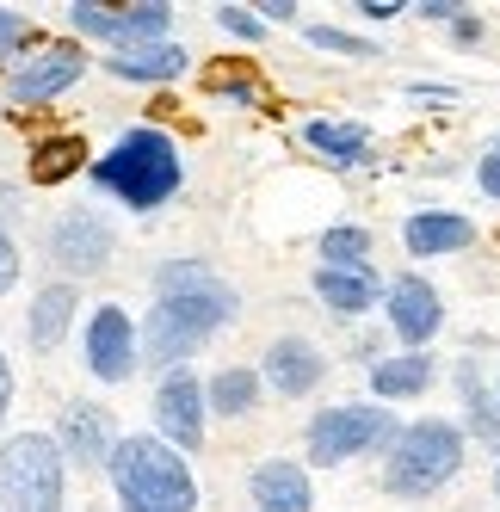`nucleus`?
<instances>
[{
	"mask_svg": "<svg viewBox=\"0 0 500 512\" xmlns=\"http://www.w3.org/2000/svg\"><path fill=\"white\" fill-rule=\"evenodd\" d=\"M235 309H241V297H235L229 278H217V266L167 260L155 272V309L136 327V352L149 364H161V371H173V364H186L217 327H229Z\"/></svg>",
	"mask_w": 500,
	"mask_h": 512,
	"instance_id": "obj_1",
	"label": "nucleus"
},
{
	"mask_svg": "<svg viewBox=\"0 0 500 512\" xmlns=\"http://www.w3.org/2000/svg\"><path fill=\"white\" fill-rule=\"evenodd\" d=\"M93 186L112 192L124 210H161L167 198H180L186 186V161H180V142L155 124H136L124 130L112 149L93 161Z\"/></svg>",
	"mask_w": 500,
	"mask_h": 512,
	"instance_id": "obj_2",
	"label": "nucleus"
},
{
	"mask_svg": "<svg viewBox=\"0 0 500 512\" xmlns=\"http://www.w3.org/2000/svg\"><path fill=\"white\" fill-rule=\"evenodd\" d=\"M105 475H112V494L124 512H198V482L192 463L161 445L155 432H130L105 457Z\"/></svg>",
	"mask_w": 500,
	"mask_h": 512,
	"instance_id": "obj_3",
	"label": "nucleus"
},
{
	"mask_svg": "<svg viewBox=\"0 0 500 512\" xmlns=\"http://www.w3.org/2000/svg\"><path fill=\"white\" fill-rule=\"evenodd\" d=\"M457 469H463V426L426 414V420H414L389 438L383 488L396 500H433L445 482H457Z\"/></svg>",
	"mask_w": 500,
	"mask_h": 512,
	"instance_id": "obj_4",
	"label": "nucleus"
},
{
	"mask_svg": "<svg viewBox=\"0 0 500 512\" xmlns=\"http://www.w3.org/2000/svg\"><path fill=\"white\" fill-rule=\"evenodd\" d=\"M68 463L50 432H13L0 445V512H62Z\"/></svg>",
	"mask_w": 500,
	"mask_h": 512,
	"instance_id": "obj_5",
	"label": "nucleus"
},
{
	"mask_svg": "<svg viewBox=\"0 0 500 512\" xmlns=\"http://www.w3.org/2000/svg\"><path fill=\"white\" fill-rule=\"evenodd\" d=\"M402 426L389 420V408H371V401H340V408H321L309 420V463L334 469V463H352L365 451H389V438Z\"/></svg>",
	"mask_w": 500,
	"mask_h": 512,
	"instance_id": "obj_6",
	"label": "nucleus"
},
{
	"mask_svg": "<svg viewBox=\"0 0 500 512\" xmlns=\"http://www.w3.org/2000/svg\"><path fill=\"white\" fill-rule=\"evenodd\" d=\"M112 247H118L112 223H105L99 210H87V204H81V210H62L56 229H50V260H56L62 284H68V278H93V272H105Z\"/></svg>",
	"mask_w": 500,
	"mask_h": 512,
	"instance_id": "obj_7",
	"label": "nucleus"
},
{
	"mask_svg": "<svg viewBox=\"0 0 500 512\" xmlns=\"http://www.w3.org/2000/svg\"><path fill=\"white\" fill-rule=\"evenodd\" d=\"M81 75H87V50L81 44H38L25 62H13L7 99L13 105H50V99H62L68 87H75Z\"/></svg>",
	"mask_w": 500,
	"mask_h": 512,
	"instance_id": "obj_8",
	"label": "nucleus"
},
{
	"mask_svg": "<svg viewBox=\"0 0 500 512\" xmlns=\"http://www.w3.org/2000/svg\"><path fill=\"white\" fill-rule=\"evenodd\" d=\"M155 438L173 451H198L204 445V383L192 364H173L161 371V389H155Z\"/></svg>",
	"mask_w": 500,
	"mask_h": 512,
	"instance_id": "obj_9",
	"label": "nucleus"
},
{
	"mask_svg": "<svg viewBox=\"0 0 500 512\" xmlns=\"http://www.w3.org/2000/svg\"><path fill=\"white\" fill-rule=\"evenodd\" d=\"M81 352H87V371H93L99 383H130V371L142 364V352H136V321H130V309H118V303H99V309L87 315Z\"/></svg>",
	"mask_w": 500,
	"mask_h": 512,
	"instance_id": "obj_10",
	"label": "nucleus"
},
{
	"mask_svg": "<svg viewBox=\"0 0 500 512\" xmlns=\"http://www.w3.org/2000/svg\"><path fill=\"white\" fill-rule=\"evenodd\" d=\"M383 309H389V327H396V340L408 352H426V346L439 340V327H445V297L420 272H402L396 284H389L383 290Z\"/></svg>",
	"mask_w": 500,
	"mask_h": 512,
	"instance_id": "obj_11",
	"label": "nucleus"
},
{
	"mask_svg": "<svg viewBox=\"0 0 500 512\" xmlns=\"http://www.w3.org/2000/svg\"><path fill=\"white\" fill-rule=\"evenodd\" d=\"M112 445H118V426H112V414H105L99 401H68V408H62V420H56V451H62V463L105 469Z\"/></svg>",
	"mask_w": 500,
	"mask_h": 512,
	"instance_id": "obj_12",
	"label": "nucleus"
},
{
	"mask_svg": "<svg viewBox=\"0 0 500 512\" xmlns=\"http://www.w3.org/2000/svg\"><path fill=\"white\" fill-rule=\"evenodd\" d=\"M321 377H328V358H321L315 340L278 334V340L266 346V364H260V383H266V389H278V395H309Z\"/></svg>",
	"mask_w": 500,
	"mask_h": 512,
	"instance_id": "obj_13",
	"label": "nucleus"
},
{
	"mask_svg": "<svg viewBox=\"0 0 500 512\" xmlns=\"http://www.w3.org/2000/svg\"><path fill=\"white\" fill-rule=\"evenodd\" d=\"M402 241L414 260H445V253H463L476 241V223L463 210H414L402 223Z\"/></svg>",
	"mask_w": 500,
	"mask_h": 512,
	"instance_id": "obj_14",
	"label": "nucleus"
},
{
	"mask_svg": "<svg viewBox=\"0 0 500 512\" xmlns=\"http://www.w3.org/2000/svg\"><path fill=\"white\" fill-rule=\"evenodd\" d=\"M247 500H254V512H309V506H315L309 469L291 463V457H272V463L254 469V482H247Z\"/></svg>",
	"mask_w": 500,
	"mask_h": 512,
	"instance_id": "obj_15",
	"label": "nucleus"
},
{
	"mask_svg": "<svg viewBox=\"0 0 500 512\" xmlns=\"http://www.w3.org/2000/svg\"><path fill=\"white\" fill-rule=\"evenodd\" d=\"M377 290H383L377 266H315V297L334 315H346V321L377 309Z\"/></svg>",
	"mask_w": 500,
	"mask_h": 512,
	"instance_id": "obj_16",
	"label": "nucleus"
},
{
	"mask_svg": "<svg viewBox=\"0 0 500 512\" xmlns=\"http://www.w3.org/2000/svg\"><path fill=\"white\" fill-rule=\"evenodd\" d=\"M75 309H81V297H75V284H44L38 297H31V309H25V340L38 346V352H56L62 340H68V327H75Z\"/></svg>",
	"mask_w": 500,
	"mask_h": 512,
	"instance_id": "obj_17",
	"label": "nucleus"
},
{
	"mask_svg": "<svg viewBox=\"0 0 500 512\" xmlns=\"http://www.w3.org/2000/svg\"><path fill=\"white\" fill-rule=\"evenodd\" d=\"M186 62L192 56L180 44H136V50H112V56H105V75H118L130 87H155V81H180Z\"/></svg>",
	"mask_w": 500,
	"mask_h": 512,
	"instance_id": "obj_18",
	"label": "nucleus"
},
{
	"mask_svg": "<svg viewBox=\"0 0 500 512\" xmlns=\"http://www.w3.org/2000/svg\"><path fill=\"white\" fill-rule=\"evenodd\" d=\"M433 377H439V364L426 358V352H402V358H377V364H371L377 401H414V395L433 389Z\"/></svg>",
	"mask_w": 500,
	"mask_h": 512,
	"instance_id": "obj_19",
	"label": "nucleus"
},
{
	"mask_svg": "<svg viewBox=\"0 0 500 512\" xmlns=\"http://www.w3.org/2000/svg\"><path fill=\"white\" fill-rule=\"evenodd\" d=\"M254 408H260V371H247V364H223V371L204 383V414L241 420Z\"/></svg>",
	"mask_w": 500,
	"mask_h": 512,
	"instance_id": "obj_20",
	"label": "nucleus"
},
{
	"mask_svg": "<svg viewBox=\"0 0 500 512\" xmlns=\"http://www.w3.org/2000/svg\"><path fill=\"white\" fill-rule=\"evenodd\" d=\"M303 142H309L315 155H328L334 167H365V155H371V130L365 124H340V118L303 124Z\"/></svg>",
	"mask_w": 500,
	"mask_h": 512,
	"instance_id": "obj_21",
	"label": "nucleus"
},
{
	"mask_svg": "<svg viewBox=\"0 0 500 512\" xmlns=\"http://www.w3.org/2000/svg\"><path fill=\"white\" fill-rule=\"evenodd\" d=\"M81 161H87L81 136H44L31 149V186H62L68 173H81Z\"/></svg>",
	"mask_w": 500,
	"mask_h": 512,
	"instance_id": "obj_22",
	"label": "nucleus"
},
{
	"mask_svg": "<svg viewBox=\"0 0 500 512\" xmlns=\"http://www.w3.org/2000/svg\"><path fill=\"white\" fill-rule=\"evenodd\" d=\"M167 25H173V7H167V0H136V7H118V50L167 44Z\"/></svg>",
	"mask_w": 500,
	"mask_h": 512,
	"instance_id": "obj_23",
	"label": "nucleus"
},
{
	"mask_svg": "<svg viewBox=\"0 0 500 512\" xmlns=\"http://www.w3.org/2000/svg\"><path fill=\"white\" fill-rule=\"evenodd\" d=\"M457 389H463V408H470V432L482 438V445H500V401L488 395L482 371H476V358L457 371Z\"/></svg>",
	"mask_w": 500,
	"mask_h": 512,
	"instance_id": "obj_24",
	"label": "nucleus"
},
{
	"mask_svg": "<svg viewBox=\"0 0 500 512\" xmlns=\"http://www.w3.org/2000/svg\"><path fill=\"white\" fill-rule=\"evenodd\" d=\"M321 266H371V229L340 223L321 235Z\"/></svg>",
	"mask_w": 500,
	"mask_h": 512,
	"instance_id": "obj_25",
	"label": "nucleus"
},
{
	"mask_svg": "<svg viewBox=\"0 0 500 512\" xmlns=\"http://www.w3.org/2000/svg\"><path fill=\"white\" fill-rule=\"evenodd\" d=\"M309 44L328 50V56H346V62H377V44L352 38V31H340V25H309Z\"/></svg>",
	"mask_w": 500,
	"mask_h": 512,
	"instance_id": "obj_26",
	"label": "nucleus"
},
{
	"mask_svg": "<svg viewBox=\"0 0 500 512\" xmlns=\"http://www.w3.org/2000/svg\"><path fill=\"white\" fill-rule=\"evenodd\" d=\"M68 25H75L81 38L118 44V7H105V0H75V7H68Z\"/></svg>",
	"mask_w": 500,
	"mask_h": 512,
	"instance_id": "obj_27",
	"label": "nucleus"
},
{
	"mask_svg": "<svg viewBox=\"0 0 500 512\" xmlns=\"http://www.w3.org/2000/svg\"><path fill=\"white\" fill-rule=\"evenodd\" d=\"M19 50H38V31H31V19H25V13L0 7V62L19 56Z\"/></svg>",
	"mask_w": 500,
	"mask_h": 512,
	"instance_id": "obj_28",
	"label": "nucleus"
},
{
	"mask_svg": "<svg viewBox=\"0 0 500 512\" xmlns=\"http://www.w3.org/2000/svg\"><path fill=\"white\" fill-rule=\"evenodd\" d=\"M217 19H223V31H235V38H247V44L266 38V25L254 19V7H217Z\"/></svg>",
	"mask_w": 500,
	"mask_h": 512,
	"instance_id": "obj_29",
	"label": "nucleus"
},
{
	"mask_svg": "<svg viewBox=\"0 0 500 512\" xmlns=\"http://www.w3.org/2000/svg\"><path fill=\"white\" fill-rule=\"evenodd\" d=\"M482 38H488V25H482L476 13H457V19H451V44H463V50H476Z\"/></svg>",
	"mask_w": 500,
	"mask_h": 512,
	"instance_id": "obj_30",
	"label": "nucleus"
},
{
	"mask_svg": "<svg viewBox=\"0 0 500 512\" xmlns=\"http://www.w3.org/2000/svg\"><path fill=\"white\" fill-rule=\"evenodd\" d=\"M13 284H19V247H13L7 229H0V297H7Z\"/></svg>",
	"mask_w": 500,
	"mask_h": 512,
	"instance_id": "obj_31",
	"label": "nucleus"
},
{
	"mask_svg": "<svg viewBox=\"0 0 500 512\" xmlns=\"http://www.w3.org/2000/svg\"><path fill=\"white\" fill-rule=\"evenodd\" d=\"M303 7H297V0H260V7H254V19L260 25H291Z\"/></svg>",
	"mask_w": 500,
	"mask_h": 512,
	"instance_id": "obj_32",
	"label": "nucleus"
},
{
	"mask_svg": "<svg viewBox=\"0 0 500 512\" xmlns=\"http://www.w3.org/2000/svg\"><path fill=\"white\" fill-rule=\"evenodd\" d=\"M408 7L402 0H359V19H371V25H389V19H402Z\"/></svg>",
	"mask_w": 500,
	"mask_h": 512,
	"instance_id": "obj_33",
	"label": "nucleus"
},
{
	"mask_svg": "<svg viewBox=\"0 0 500 512\" xmlns=\"http://www.w3.org/2000/svg\"><path fill=\"white\" fill-rule=\"evenodd\" d=\"M217 93L235 99V105H254V99H260V87H254V81H241V75H217Z\"/></svg>",
	"mask_w": 500,
	"mask_h": 512,
	"instance_id": "obj_34",
	"label": "nucleus"
},
{
	"mask_svg": "<svg viewBox=\"0 0 500 512\" xmlns=\"http://www.w3.org/2000/svg\"><path fill=\"white\" fill-rule=\"evenodd\" d=\"M476 186H482V192H488V198H494V204H500V149H494V155H482V161H476Z\"/></svg>",
	"mask_w": 500,
	"mask_h": 512,
	"instance_id": "obj_35",
	"label": "nucleus"
},
{
	"mask_svg": "<svg viewBox=\"0 0 500 512\" xmlns=\"http://www.w3.org/2000/svg\"><path fill=\"white\" fill-rule=\"evenodd\" d=\"M414 13H420V19H433V25H451L457 13H470V7H457V0H420Z\"/></svg>",
	"mask_w": 500,
	"mask_h": 512,
	"instance_id": "obj_36",
	"label": "nucleus"
},
{
	"mask_svg": "<svg viewBox=\"0 0 500 512\" xmlns=\"http://www.w3.org/2000/svg\"><path fill=\"white\" fill-rule=\"evenodd\" d=\"M7 414H13V358L0 352V426H7Z\"/></svg>",
	"mask_w": 500,
	"mask_h": 512,
	"instance_id": "obj_37",
	"label": "nucleus"
},
{
	"mask_svg": "<svg viewBox=\"0 0 500 512\" xmlns=\"http://www.w3.org/2000/svg\"><path fill=\"white\" fill-rule=\"evenodd\" d=\"M494 500H500V469H494Z\"/></svg>",
	"mask_w": 500,
	"mask_h": 512,
	"instance_id": "obj_38",
	"label": "nucleus"
},
{
	"mask_svg": "<svg viewBox=\"0 0 500 512\" xmlns=\"http://www.w3.org/2000/svg\"><path fill=\"white\" fill-rule=\"evenodd\" d=\"M494 401H500V395H494Z\"/></svg>",
	"mask_w": 500,
	"mask_h": 512,
	"instance_id": "obj_39",
	"label": "nucleus"
}]
</instances>
